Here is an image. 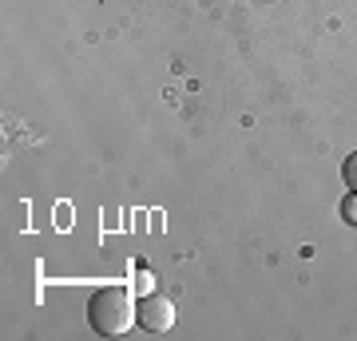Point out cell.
<instances>
[{
  "mask_svg": "<svg viewBox=\"0 0 357 341\" xmlns=\"http://www.w3.org/2000/svg\"><path fill=\"white\" fill-rule=\"evenodd\" d=\"M135 294H151V274H147V270H139V286H135Z\"/></svg>",
  "mask_w": 357,
  "mask_h": 341,
  "instance_id": "5",
  "label": "cell"
},
{
  "mask_svg": "<svg viewBox=\"0 0 357 341\" xmlns=\"http://www.w3.org/2000/svg\"><path fill=\"white\" fill-rule=\"evenodd\" d=\"M342 218L349 222V227H357V190H349L342 199Z\"/></svg>",
  "mask_w": 357,
  "mask_h": 341,
  "instance_id": "3",
  "label": "cell"
},
{
  "mask_svg": "<svg viewBox=\"0 0 357 341\" xmlns=\"http://www.w3.org/2000/svg\"><path fill=\"white\" fill-rule=\"evenodd\" d=\"M88 321L100 338L128 333L139 321L135 317V294H131V286H103V290H96L88 302Z\"/></svg>",
  "mask_w": 357,
  "mask_h": 341,
  "instance_id": "1",
  "label": "cell"
},
{
  "mask_svg": "<svg viewBox=\"0 0 357 341\" xmlns=\"http://www.w3.org/2000/svg\"><path fill=\"white\" fill-rule=\"evenodd\" d=\"M342 179H345V187H349V190H357V151L342 163Z\"/></svg>",
  "mask_w": 357,
  "mask_h": 341,
  "instance_id": "4",
  "label": "cell"
},
{
  "mask_svg": "<svg viewBox=\"0 0 357 341\" xmlns=\"http://www.w3.org/2000/svg\"><path fill=\"white\" fill-rule=\"evenodd\" d=\"M135 317H139V326L147 333H167V329L175 326V305L163 294H143L139 305H135Z\"/></svg>",
  "mask_w": 357,
  "mask_h": 341,
  "instance_id": "2",
  "label": "cell"
}]
</instances>
